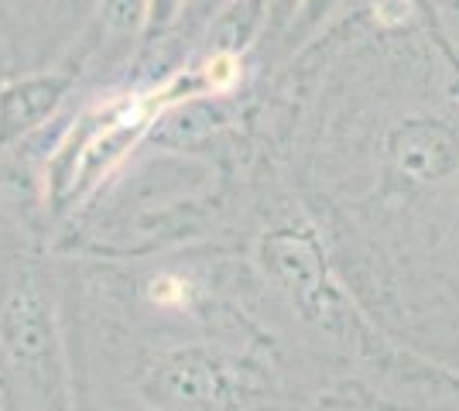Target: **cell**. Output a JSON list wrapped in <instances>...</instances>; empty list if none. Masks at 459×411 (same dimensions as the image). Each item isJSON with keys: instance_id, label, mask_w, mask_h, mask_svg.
Masks as SVG:
<instances>
[{"instance_id": "6da1fadb", "label": "cell", "mask_w": 459, "mask_h": 411, "mask_svg": "<svg viewBox=\"0 0 459 411\" xmlns=\"http://www.w3.org/2000/svg\"><path fill=\"white\" fill-rule=\"evenodd\" d=\"M152 394L175 401L182 408H223L240 391V381H237L233 367L206 350H186L165 356L152 371Z\"/></svg>"}, {"instance_id": "277c9868", "label": "cell", "mask_w": 459, "mask_h": 411, "mask_svg": "<svg viewBox=\"0 0 459 411\" xmlns=\"http://www.w3.org/2000/svg\"><path fill=\"white\" fill-rule=\"evenodd\" d=\"M58 97V82L52 79H28L14 90H7L0 99V131L18 134L24 127H35Z\"/></svg>"}, {"instance_id": "52a82bcc", "label": "cell", "mask_w": 459, "mask_h": 411, "mask_svg": "<svg viewBox=\"0 0 459 411\" xmlns=\"http://www.w3.org/2000/svg\"><path fill=\"white\" fill-rule=\"evenodd\" d=\"M374 11L381 24H404L411 14V0H374Z\"/></svg>"}, {"instance_id": "7a4b0ae2", "label": "cell", "mask_w": 459, "mask_h": 411, "mask_svg": "<svg viewBox=\"0 0 459 411\" xmlns=\"http://www.w3.org/2000/svg\"><path fill=\"white\" fill-rule=\"evenodd\" d=\"M391 168L408 185H432L459 172V134L439 120H408L391 137Z\"/></svg>"}, {"instance_id": "30bf717a", "label": "cell", "mask_w": 459, "mask_h": 411, "mask_svg": "<svg viewBox=\"0 0 459 411\" xmlns=\"http://www.w3.org/2000/svg\"><path fill=\"white\" fill-rule=\"evenodd\" d=\"M453 4H459V0H453Z\"/></svg>"}, {"instance_id": "5b68a950", "label": "cell", "mask_w": 459, "mask_h": 411, "mask_svg": "<svg viewBox=\"0 0 459 411\" xmlns=\"http://www.w3.org/2000/svg\"><path fill=\"white\" fill-rule=\"evenodd\" d=\"M268 254H271V268L278 271V278L285 281L291 292H299L302 298L316 295L319 261H316V254H312V247H308L306 240L278 236V240H271Z\"/></svg>"}, {"instance_id": "8992f818", "label": "cell", "mask_w": 459, "mask_h": 411, "mask_svg": "<svg viewBox=\"0 0 459 411\" xmlns=\"http://www.w3.org/2000/svg\"><path fill=\"white\" fill-rule=\"evenodd\" d=\"M212 127V114H203V110H178L172 120H169V131H178L175 137V144H182V141H192V137L206 134Z\"/></svg>"}, {"instance_id": "3957f363", "label": "cell", "mask_w": 459, "mask_h": 411, "mask_svg": "<svg viewBox=\"0 0 459 411\" xmlns=\"http://www.w3.org/2000/svg\"><path fill=\"white\" fill-rule=\"evenodd\" d=\"M0 330L7 339V350L14 353L18 364H39L48 356L52 319H48L45 298L31 281H21L7 292L4 309H0Z\"/></svg>"}, {"instance_id": "9c48e42d", "label": "cell", "mask_w": 459, "mask_h": 411, "mask_svg": "<svg viewBox=\"0 0 459 411\" xmlns=\"http://www.w3.org/2000/svg\"><path fill=\"white\" fill-rule=\"evenodd\" d=\"M175 7H178V0H152V18H154V24H161V21L172 18Z\"/></svg>"}, {"instance_id": "ba28073f", "label": "cell", "mask_w": 459, "mask_h": 411, "mask_svg": "<svg viewBox=\"0 0 459 411\" xmlns=\"http://www.w3.org/2000/svg\"><path fill=\"white\" fill-rule=\"evenodd\" d=\"M134 14H137V0H110V7H107V21H110L114 31L131 28Z\"/></svg>"}]
</instances>
